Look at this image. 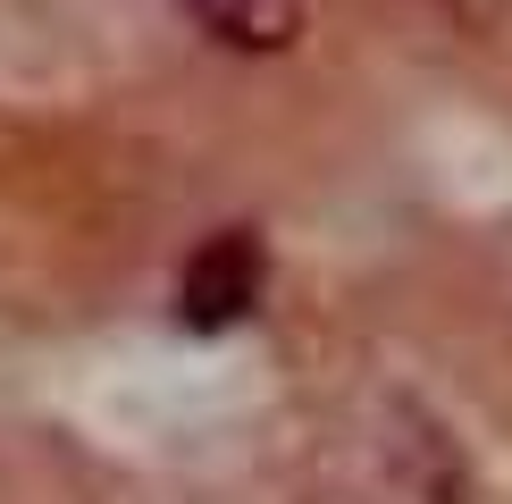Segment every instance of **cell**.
I'll return each instance as SVG.
<instances>
[{
    "instance_id": "obj_2",
    "label": "cell",
    "mask_w": 512,
    "mask_h": 504,
    "mask_svg": "<svg viewBox=\"0 0 512 504\" xmlns=\"http://www.w3.org/2000/svg\"><path fill=\"white\" fill-rule=\"evenodd\" d=\"M185 17L227 51H286L303 34V0H185Z\"/></svg>"
},
{
    "instance_id": "obj_1",
    "label": "cell",
    "mask_w": 512,
    "mask_h": 504,
    "mask_svg": "<svg viewBox=\"0 0 512 504\" xmlns=\"http://www.w3.org/2000/svg\"><path fill=\"white\" fill-rule=\"evenodd\" d=\"M261 286H269L261 236H252V227H219V236L185 261V278H177V320L219 336V328H236V320L261 311Z\"/></svg>"
}]
</instances>
